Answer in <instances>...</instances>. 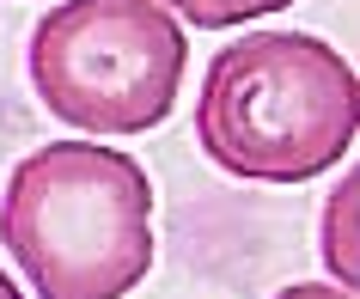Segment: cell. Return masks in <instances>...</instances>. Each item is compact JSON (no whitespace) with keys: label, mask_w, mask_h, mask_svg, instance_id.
<instances>
[{"label":"cell","mask_w":360,"mask_h":299,"mask_svg":"<svg viewBox=\"0 0 360 299\" xmlns=\"http://www.w3.org/2000/svg\"><path fill=\"white\" fill-rule=\"evenodd\" d=\"M360 79L311 31L232 37L202 74L195 147L245 184H311L354 153Z\"/></svg>","instance_id":"1"},{"label":"cell","mask_w":360,"mask_h":299,"mask_svg":"<svg viewBox=\"0 0 360 299\" xmlns=\"http://www.w3.org/2000/svg\"><path fill=\"white\" fill-rule=\"evenodd\" d=\"M0 244L37 299H129L153 269V177L104 141H43L6 177Z\"/></svg>","instance_id":"2"},{"label":"cell","mask_w":360,"mask_h":299,"mask_svg":"<svg viewBox=\"0 0 360 299\" xmlns=\"http://www.w3.org/2000/svg\"><path fill=\"white\" fill-rule=\"evenodd\" d=\"M190 37L159 0H61L31 31V92L79 134H147L184 98Z\"/></svg>","instance_id":"3"},{"label":"cell","mask_w":360,"mask_h":299,"mask_svg":"<svg viewBox=\"0 0 360 299\" xmlns=\"http://www.w3.org/2000/svg\"><path fill=\"white\" fill-rule=\"evenodd\" d=\"M323 269L336 287H354L360 281V177L342 171L330 202H323Z\"/></svg>","instance_id":"4"},{"label":"cell","mask_w":360,"mask_h":299,"mask_svg":"<svg viewBox=\"0 0 360 299\" xmlns=\"http://www.w3.org/2000/svg\"><path fill=\"white\" fill-rule=\"evenodd\" d=\"M177 25H195V31H232V25H250L263 13H287L293 0H159Z\"/></svg>","instance_id":"5"},{"label":"cell","mask_w":360,"mask_h":299,"mask_svg":"<svg viewBox=\"0 0 360 299\" xmlns=\"http://www.w3.org/2000/svg\"><path fill=\"white\" fill-rule=\"evenodd\" d=\"M275 299H354V287H336V281H293Z\"/></svg>","instance_id":"6"},{"label":"cell","mask_w":360,"mask_h":299,"mask_svg":"<svg viewBox=\"0 0 360 299\" xmlns=\"http://www.w3.org/2000/svg\"><path fill=\"white\" fill-rule=\"evenodd\" d=\"M0 299H25V293H19V281L6 275V269H0Z\"/></svg>","instance_id":"7"}]
</instances>
